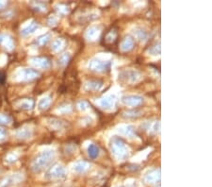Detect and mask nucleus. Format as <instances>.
<instances>
[{
	"label": "nucleus",
	"mask_w": 212,
	"mask_h": 187,
	"mask_svg": "<svg viewBox=\"0 0 212 187\" xmlns=\"http://www.w3.org/2000/svg\"><path fill=\"white\" fill-rule=\"evenodd\" d=\"M0 43L3 44L4 46H6V47L8 48H12V42L11 39H9L8 37H6L5 35H2V34H0Z\"/></svg>",
	"instance_id": "1"
},
{
	"label": "nucleus",
	"mask_w": 212,
	"mask_h": 187,
	"mask_svg": "<svg viewBox=\"0 0 212 187\" xmlns=\"http://www.w3.org/2000/svg\"><path fill=\"white\" fill-rule=\"evenodd\" d=\"M5 6V2H0V9Z\"/></svg>",
	"instance_id": "4"
},
{
	"label": "nucleus",
	"mask_w": 212,
	"mask_h": 187,
	"mask_svg": "<svg viewBox=\"0 0 212 187\" xmlns=\"http://www.w3.org/2000/svg\"><path fill=\"white\" fill-rule=\"evenodd\" d=\"M11 121L10 117L3 115V114H0V125H6Z\"/></svg>",
	"instance_id": "2"
},
{
	"label": "nucleus",
	"mask_w": 212,
	"mask_h": 187,
	"mask_svg": "<svg viewBox=\"0 0 212 187\" xmlns=\"http://www.w3.org/2000/svg\"><path fill=\"white\" fill-rule=\"evenodd\" d=\"M6 138V132L3 129H0V142H3Z\"/></svg>",
	"instance_id": "3"
}]
</instances>
